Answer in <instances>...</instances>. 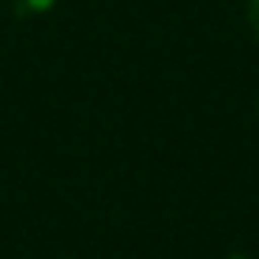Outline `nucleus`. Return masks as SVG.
<instances>
[{
	"label": "nucleus",
	"instance_id": "nucleus-1",
	"mask_svg": "<svg viewBox=\"0 0 259 259\" xmlns=\"http://www.w3.org/2000/svg\"><path fill=\"white\" fill-rule=\"evenodd\" d=\"M248 23H252V34L259 38V0H248Z\"/></svg>",
	"mask_w": 259,
	"mask_h": 259
}]
</instances>
